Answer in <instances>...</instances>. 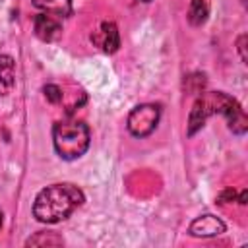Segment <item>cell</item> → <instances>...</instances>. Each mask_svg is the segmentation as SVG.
<instances>
[{
    "instance_id": "6da1fadb",
    "label": "cell",
    "mask_w": 248,
    "mask_h": 248,
    "mask_svg": "<svg viewBox=\"0 0 248 248\" xmlns=\"http://www.w3.org/2000/svg\"><path fill=\"white\" fill-rule=\"evenodd\" d=\"M85 202L83 192L74 184H52L43 188L33 203V215L41 223H60Z\"/></svg>"
},
{
    "instance_id": "7a4b0ae2",
    "label": "cell",
    "mask_w": 248,
    "mask_h": 248,
    "mask_svg": "<svg viewBox=\"0 0 248 248\" xmlns=\"http://www.w3.org/2000/svg\"><path fill=\"white\" fill-rule=\"evenodd\" d=\"M52 141L62 159H79L89 147V128L79 120H60L54 124Z\"/></svg>"
},
{
    "instance_id": "3957f363",
    "label": "cell",
    "mask_w": 248,
    "mask_h": 248,
    "mask_svg": "<svg viewBox=\"0 0 248 248\" xmlns=\"http://www.w3.org/2000/svg\"><path fill=\"white\" fill-rule=\"evenodd\" d=\"M232 97L221 93V91H207L203 93L192 107L190 118H188V136H194L209 116L213 114H223L227 107L231 105Z\"/></svg>"
},
{
    "instance_id": "277c9868",
    "label": "cell",
    "mask_w": 248,
    "mask_h": 248,
    "mask_svg": "<svg viewBox=\"0 0 248 248\" xmlns=\"http://www.w3.org/2000/svg\"><path fill=\"white\" fill-rule=\"evenodd\" d=\"M159 116H161L159 105H153V103L138 105V107L132 108V112L128 114V130H130V134L136 136V138H145V136H149V134L157 128Z\"/></svg>"
},
{
    "instance_id": "5b68a950",
    "label": "cell",
    "mask_w": 248,
    "mask_h": 248,
    "mask_svg": "<svg viewBox=\"0 0 248 248\" xmlns=\"http://www.w3.org/2000/svg\"><path fill=\"white\" fill-rule=\"evenodd\" d=\"M225 223L215 217V215H202L198 219H194L190 223V234L192 236H202V238H207V236H217V234H223L225 232Z\"/></svg>"
},
{
    "instance_id": "8992f818",
    "label": "cell",
    "mask_w": 248,
    "mask_h": 248,
    "mask_svg": "<svg viewBox=\"0 0 248 248\" xmlns=\"http://www.w3.org/2000/svg\"><path fill=\"white\" fill-rule=\"evenodd\" d=\"M62 29H60V23L50 16V14H39L35 17V35L45 41V43H50V41H56L60 37Z\"/></svg>"
},
{
    "instance_id": "52a82bcc",
    "label": "cell",
    "mask_w": 248,
    "mask_h": 248,
    "mask_svg": "<svg viewBox=\"0 0 248 248\" xmlns=\"http://www.w3.org/2000/svg\"><path fill=\"white\" fill-rule=\"evenodd\" d=\"M223 116L227 118V124H229V128L234 134H238V136L246 134V130H248V118H246V114H244V110H242V107L238 105L236 99L231 101V105L227 107V110L223 112Z\"/></svg>"
},
{
    "instance_id": "ba28073f",
    "label": "cell",
    "mask_w": 248,
    "mask_h": 248,
    "mask_svg": "<svg viewBox=\"0 0 248 248\" xmlns=\"http://www.w3.org/2000/svg\"><path fill=\"white\" fill-rule=\"evenodd\" d=\"M16 83V62L8 54H0V97L8 95Z\"/></svg>"
},
{
    "instance_id": "9c48e42d",
    "label": "cell",
    "mask_w": 248,
    "mask_h": 248,
    "mask_svg": "<svg viewBox=\"0 0 248 248\" xmlns=\"http://www.w3.org/2000/svg\"><path fill=\"white\" fill-rule=\"evenodd\" d=\"M101 41H99V45L103 46V50L105 52H114V50H118V46H120V37H118V29H116V25L112 23V21H105L103 25H101Z\"/></svg>"
},
{
    "instance_id": "30bf717a",
    "label": "cell",
    "mask_w": 248,
    "mask_h": 248,
    "mask_svg": "<svg viewBox=\"0 0 248 248\" xmlns=\"http://www.w3.org/2000/svg\"><path fill=\"white\" fill-rule=\"evenodd\" d=\"M33 4L50 16L66 17L72 14V0H33Z\"/></svg>"
},
{
    "instance_id": "8fae6325",
    "label": "cell",
    "mask_w": 248,
    "mask_h": 248,
    "mask_svg": "<svg viewBox=\"0 0 248 248\" xmlns=\"http://www.w3.org/2000/svg\"><path fill=\"white\" fill-rule=\"evenodd\" d=\"M207 16H209L207 0H192L190 10H188V21L192 25H202V23H205Z\"/></svg>"
},
{
    "instance_id": "7c38bea8",
    "label": "cell",
    "mask_w": 248,
    "mask_h": 248,
    "mask_svg": "<svg viewBox=\"0 0 248 248\" xmlns=\"http://www.w3.org/2000/svg\"><path fill=\"white\" fill-rule=\"evenodd\" d=\"M25 244H27V246H62L64 240H62V236H58L56 232L41 231V232L33 234L31 238H27Z\"/></svg>"
},
{
    "instance_id": "4fadbf2b",
    "label": "cell",
    "mask_w": 248,
    "mask_h": 248,
    "mask_svg": "<svg viewBox=\"0 0 248 248\" xmlns=\"http://www.w3.org/2000/svg\"><path fill=\"white\" fill-rule=\"evenodd\" d=\"M45 97H46V101L48 103H52V105H56V103H60L62 101V89L58 87V85H54V83H48V85H45Z\"/></svg>"
},
{
    "instance_id": "5bb4252c",
    "label": "cell",
    "mask_w": 248,
    "mask_h": 248,
    "mask_svg": "<svg viewBox=\"0 0 248 248\" xmlns=\"http://www.w3.org/2000/svg\"><path fill=\"white\" fill-rule=\"evenodd\" d=\"M217 202H219V203H229V202H236V192H234L232 188H227V190H223V192L219 194Z\"/></svg>"
},
{
    "instance_id": "9a60e30c",
    "label": "cell",
    "mask_w": 248,
    "mask_h": 248,
    "mask_svg": "<svg viewBox=\"0 0 248 248\" xmlns=\"http://www.w3.org/2000/svg\"><path fill=\"white\" fill-rule=\"evenodd\" d=\"M246 35H240L238 37V41H236V46H238V52H240V58H242V62L246 64L248 62V56H246Z\"/></svg>"
},
{
    "instance_id": "2e32d148",
    "label": "cell",
    "mask_w": 248,
    "mask_h": 248,
    "mask_svg": "<svg viewBox=\"0 0 248 248\" xmlns=\"http://www.w3.org/2000/svg\"><path fill=\"white\" fill-rule=\"evenodd\" d=\"M246 198H248V194H246V190H242V192H240V194L236 196V202L244 205V203H246Z\"/></svg>"
},
{
    "instance_id": "e0dca14e",
    "label": "cell",
    "mask_w": 248,
    "mask_h": 248,
    "mask_svg": "<svg viewBox=\"0 0 248 248\" xmlns=\"http://www.w3.org/2000/svg\"><path fill=\"white\" fill-rule=\"evenodd\" d=\"M0 227H2V211H0Z\"/></svg>"
},
{
    "instance_id": "ac0fdd59",
    "label": "cell",
    "mask_w": 248,
    "mask_h": 248,
    "mask_svg": "<svg viewBox=\"0 0 248 248\" xmlns=\"http://www.w3.org/2000/svg\"><path fill=\"white\" fill-rule=\"evenodd\" d=\"M240 2H242V6H246V0H240Z\"/></svg>"
},
{
    "instance_id": "d6986e66",
    "label": "cell",
    "mask_w": 248,
    "mask_h": 248,
    "mask_svg": "<svg viewBox=\"0 0 248 248\" xmlns=\"http://www.w3.org/2000/svg\"><path fill=\"white\" fill-rule=\"evenodd\" d=\"M141 2H151V0H141Z\"/></svg>"
}]
</instances>
